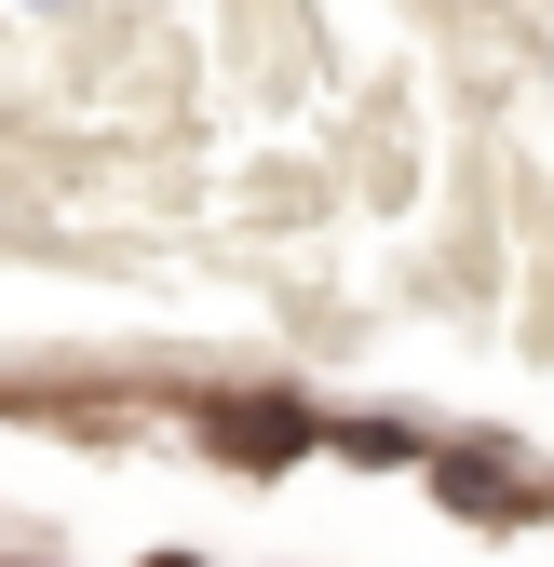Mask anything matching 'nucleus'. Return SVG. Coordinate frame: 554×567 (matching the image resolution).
I'll list each match as a JSON object with an SVG mask.
<instances>
[{
    "instance_id": "nucleus-2",
    "label": "nucleus",
    "mask_w": 554,
    "mask_h": 567,
    "mask_svg": "<svg viewBox=\"0 0 554 567\" xmlns=\"http://www.w3.org/2000/svg\"><path fill=\"white\" fill-rule=\"evenodd\" d=\"M338 460H379L392 473V460H420V433H406V419H338Z\"/></svg>"
},
{
    "instance_id": "nucleus-3",
    "label": "nucleus",
    "mask_w": 554,
    "mask_h": 567,
    "mask_svg": "<svg viewBox=\"0 0 554 567\" xmlns=\"http://www.w3.org/2000/svg\"><path fill=\"white\" fill-rule=\"evenodd\" d=\"M135 567H203V554H135Z\"/></svg>"
},
{
    "instance_id": "nucleus-1",
    "label": "nucleus",
    "mask_w": 554,
    "mask_h": 567,
    "mask_svg": "<svg viewBox=\"0 0 554 567\" xmlns=\"http://www.w3.org/2000/svg\"><path fill=\"white\" fill-rule=\"evenodd\" d=\"M189 433H203V460H217V473H257V486H270L285 460H311V446H325V419H311L298 392H217Z\"/></svg>"
},
{
    "instance_id": "nucleus-4",
    "label": "nucleus",
    "mask_w": 554,
    "mask_h": 567,
    "mask_svg": "<svg viewBox=\"0 0 554 567\" xmlns=\"http://www.w3.org/2000/svg\"><path fill=\"white\" fill-rule=\"evenodd\" d=\"M0 567H41V554H0Z\"/></svg>"
}]
</instances>
